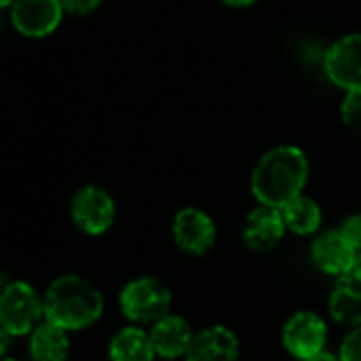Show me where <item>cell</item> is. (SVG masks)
Listing matches in <instances>:
<instances>
[{
  "label": "cell",
  "instance_id": "7c38bea8",
  "mask_svg": "<svg viewBox=\"0 0 361 361\" xmlns=\"http://www.w3.org/2000/svg\"><path fill=\"white\" fill-rule=\"evenodd\" d=\"M238 350L236 334L226 325H213L194 336L185 361H236Z\"/></svg>",
  "mask_w": 361,
  "mask_h": 361
},
{
  "label": "cell",
  "instance_id": "484cf974",
  "mask_svg": "<svg viewBox=\"0 0 361 361\" xmlns=\"http://www.w3.org/2000/svg\"><path fill=\"white\" fill-rule=\"evenodd\" d=\"M16 3V0H0V9H3V7H9V5H13Z\"/></svg>",
  "mask_w": 361,
  "mask_h": 361
},
{
  "label": "cell",
  "instance_id": "ba28073f",
  "mask_svg": "<svg viewBox=\"0 0 361 361\" xmlns=\"http://www.w3.org/2000/svg\"><path fill=\"white\" fill-rule=\"evenodd\" d=\"M327 342L325 321L310 310H300L291 314L283 327V346L298 359H310L323 353Z\"/></svg>",
  "mask_w": 361,
  "mask_h": 361
},
{
  "label": "cell",
  "instance_id": "7a4b0ae2",
  "mask_svg": "<svg viewBox=\"0 0 361 361\" xmlns=\"http://www.w3.org/2000/svg\"><path fill=\"white\" fill-rule=\"evenodd\" d=\"M45 321L71 331L94 325L104 312V298L96 285L79 274H62L43 295Z\"/></svg>",
  "mask_w": 361,
  "mask_h": 361
},
{
  "label": "cell",
  "instance_id": "cb8c5ba5",
  "mask_svg": "<svg viewBox=\"0 0 361 361\" xmlns=\"http://www.w3.org/2000/svg\"><path fill=\"white\" fill-rule=\"evenodd\" d=\"M221 3H224L226 7H232V9H245V7L255 5L257 0H221Z\"/></svg>",
  "mask_w": 361,
  "mask_h": 361
},
{
  "label": "cell",
  "instance_id": "30bf717a",
  "mask_svg": "<svg viewBox=\"0 0 361 361\" xmlns=\"http://www.w3.org/2000/svg\"><path fill=\"white\" fill-rule=\"evenodd\" d=\"M287 226L283 219V213L279 209L270 207H257L253 209L243 226V243L257 253L272 251L285 236Z\"/></svg>",
  "mask_w": 361,
  "mask_h": 361
},
{
  "label": "cell",
  "instance_id": "3957f363",
  "mask_svg": "<svg viewBox=\"0 0 361 361\" xmlns=\"http://www.w3.org/2000/svg\"><path fill=\"white\" fill-rule=\"evenodd\" d=\"M45 321L43 295L26 283L13 281L0 291V327L7 329L13 338L30 336L39 323Z\"/></svg>",
  "mask_w": 361,
  "mask_h": 361
},
{
  "label": "cell",
  "instance_id": "6da1fadb",
  "mask_svg": "<svg viewBox=\"0 0 361 361\" xmlns=\"http://www.w3.org/2000/svg\"><path fill=\"white\" fill-rule=\"evenodd\" d=\"M308 180V157L300 147L281 145L266 151L253 168L251 192L262 207L285 209L302 196Z\"/></svg>",
  "mask_w": 361,
  "mask_h": 361
},
{
  "label": "cell",
  "instance_id": "9c48e42d",
  "mask_svg": "<svg viewBox=\"0 0 361 361\" xmlns=\"http://www.w3.org/2000/svg\"><path fill=\"white\" fill-rule=\"evenodd\" d=\"M62 0H16L11 5V20L18 32L26 37H47L62 22Z\"/></svg>",
  "mask_w": 361,
  "mask_h": 361
},
{
  "label": "cell",
  "instance_id": "ac0fdd59",
  "mask_svg": "<svg viewBox=\"0 0 361 361\" xmlns=\"http://www.w3.org/2000/svg\"><path fill=\"white\" fill-rule=\"evenodd\" d=\"M340 115L344 126L355 132L357 136H361V87L346 92L342 104H340Z\"/></svg>",
  "mask_w": 361,
  "mask_h": 361
},
{
  "label": "cell",
  "instance_id": "8fae6325",
  "mask_svg": "<svg viewBox=\"0 0 361 361\" xmlns=\"http://www.w3.org/2000/svg\"><path fill=\"white\" fill-rule=\"evenodd\" d=\"M149 336H151V344L157 357L178 359L188 355L196 334L192 331L190 323L183 317L168 312L164 319L153 323V327L149 329Z\"/></svg>",
  "mask_w": 361,
  "mask_h": 361
},
{
  "label": "cell",
  "instance_id": "2e32d148",
  "mask_svg": "<svg viewBox=\"0 0 361 361\" xmlns=\"http://www.w3.org/2000/svg\"><path fill=\"white\" fill-rule=\"evenodd\" d=\"M111 361H153L155 350L151 344L149 331L138 325H130L119 329L109 344Z\"/></svg>",
  "mask_w": 361,
  "mask_h": 361
},
{
  "label": "cell",
  "instance_id": "5b68a950",
  "mask_svg": "<svg viewBox=\"0 0 361 361\" xmlns=\"http://www.w3.org/2000/svg\"><path fill=\"white\" fill-rule=\"evenodd\" d=\"M71 217L81 232L100 236L115 221V200L104 188L85 185L71 200Z\"/></svg>",
  "mask_w": 361,
  "mask_h": 361
},
{
  "label": "cell",
  "instance_id": "8992f818",
  "mask_svg": "<svg viewBox=\"0 0 361 361\" xmlns=\"http://www.w3.org/2000/svg\"><path fill=\"white\" fill-rule=\"evenodd\" d=\"M172 238L188 255H207L217 240V226L209 213L196 207L180 209L172 219Z\"/></svg>",
  "mask_w": 361,
  "mask_h": 361
},
{
  "label": "cell",
  "instance_id": "e0dca14e",
  "mask_svg": "<svg viewBox=\"0 0 361 361\" xmlns=\"http://www.w3.org/2000/svg\"><path fill=\"white\" fill-rule=\"evenodd\" d=\"M285 226L289 232L298 234V236H308L314 234L321 226V209L319 204L308 198V196H298L295 200H291L285 209H281Z\"/></svg>",
  "mask_w": 361,
  "mask_h": 361
},
{
  "label": "cell",
  "instance_id": "4fadbf2b",
  "mask_svg": "<svg viewBox=\"0 0 361 361\" xmlns=\"http://www.w3.org/2000/svg\"><path fill=\"white\" fill-rule=\"evenodd\" d=\"M355 253L357 251L346 243V238L338 230L319 234L310 247V255H312V262L317 264V268L321 272L334 274V276H344L350 270Z\"/></svg>",
  "mask_w": 361,
  "mask_h": 361
},
{
  "label": "cell",
  "instance_id": "d6986e66",
  "mask_svg": "<svg viewBox=\"0 0 361 361\" xmlns=\"http://www.w3.org/2000/svg\"><path fill=\"white\" fill-rule=\"evenodd\" d=\"M340 361H361V325L353 327L340 344Z\"/></svg>",
  "mask_w": 361,
  "mask_h": 361
},
{
  "label": "cell",
  "instance_id": "7402d4cb",
  "mask_svg": "<svg viewBox=\"0 0 361 361\" xmlns=\"http://www.w3.org/2000/svg\"><path fill=\"white\" fill-rule=\"evenodd\" d=\"M11 342H13V336L7 329L0 327V361L7 359V353L11 348Z\"/></svg>",
  "mask_w": 361,
  "mask_h": 361
},
{
  "label": "cell",
  "instance_id": "603a6c76",
  "mask_svg": "<svg viewBox=\"0 0 361 361\" xmlns=\"http://www.w3.org/2000/svg\"><path fill=\"white\" fill-rule=\"evenodd\" d=\"M346 274H348V276H353V279H357V281H361V251H357V253H355L353 264H350V270H348Z\"/></svg>",
  "mask_w": 361,
  "mask_h": 361
},
{
  "label": "cell",
  "instance_id": "d4e9b609",
  "mask_svg": "<svg viewBox=\"0 0 361 361\" xmlns=\"http://www.w3.org/2000/svg\"><path fill=\"white\" fill-rule=\"evenodd\" d=\"M304 361H340V359L323 350V353H319V355H314V357H310V359H304Z\"/></svg>",
  "mask_w": 361,
  "mask_h": 361
},
{
  "label": "cell",
  "instance_id": "9a60e30c",
  "mask_svg": "<svg viewBox=\"0 0 361 361\" xmlns=\"http://www.w3.org/2000/svg\"><path fill=\"white\" fill-rule=\"evenodd\" d=\"M28 353L32 361H66L71 353L68 331L43 321L28 336Z\"/></svg>",
  "mask_w": 361,
  "mask_h": 361
},
{
  "label": "cell",
  "instance_id": "5bb4252c",
  "mask_svg": "<svg viewBox=\"0 0 361 361\" xmlns=\"http://www.w3.org/2000/svg\"><path fill=\"white\" fill-rule=\"evenodd\" d=\"M329 314L336 323L353 329L361 325V281L344 274L338 276L327 302Z\"/></svg>",
  "mask_w": 361,
  "mask_h": 361
},
{
  "label": "cell",
  "instance_id": "4316f807",
  "mask_svg": "<svg viewBox=\"0 0 361 361\" xmlns=\"http://www.w3.org/2000/svg\"><path fill=\"white\" fill-rule=\"evenodd\" d=\"M3 361H20V359H13V357H7V359H3Z\"/></svg>",
  "mask_w": 361,
  "mask_h": 361
},
{
  "label": "cell",
  "instance_id": "52a82bcc",
  "mask_svg": "<svg viewBox=\"0 0 361 361\" xmlns=\"http://www.w3.org/2000/svg\"><path fill=\"white\" fill-rule=\"evenodd\" d=\"M323 71L336 87L344 92L359 90L361 87V32H350L334 41L325 54Z\"/></svg>",
  "mask_w": 361,
  "mask_h": 361
},
{
  "label": "cell",
  "instance_id": "44dd1931",
  "mask_svg": "<svg viewBox=\"0 0 361 361\" xmlns=\"http://www.w3.org/2000/svg\"><path fill=\"white\" fill-rule=\"evenodd\" d=\"M102 5V0H62L64 11L73 16H87Z\"/></svg>",
  "mask_w": 361,
  "mask_h": 361
},
{
  "label": "cell",
  "instance_id": "277c9868",
  "mask_svg": "<svg viewBox=\"0 0 361 361\" xmlns=\"http://www.w3.org/2000/svg\"><path fill=\"white\" fill-rule=\"evenodd\" d=\"M172 295L170 289L151 276H140L130 281L119 293V308L123 317L136 325L157 323L170 310Z\"/></svg>",
  "mask_w": 361,
  "mask_h": 361
},
{
  "label": "cell",
  "instance_id": "ffe728a7",
  "mask_svg": "<svg viewBox=\"0 0 361 361\" xmlns=\"http://www.w3.org/2000/svg\"><path fill=\"white\" fill-rule=\"evenodd\" d=\"M338 232L346 238V243L355 249V251H361V213H355L350 217H346Z\"/></svg>",
  "mask_w": 361,
  "mask_h": 361
}]
</instances>
